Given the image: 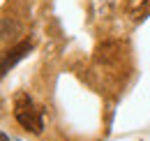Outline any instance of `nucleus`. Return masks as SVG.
Segmentation results:
<instances>
[{
	"mask_svg": "<svg viewBox=\"0 0 150 141\" xmlns=\"http://www.w3.org/2000/svg\"><path fill=\"white\" fill-rule=\"evenodd\" d=\"M14 118L19 120V125L23 130H28L33 134L44 132V113L28 95H16V100H14Z\"/></svg>",
	"mask_w": 150,
	"mask_h": 141,
	"instance_id": "nucleus-1",
	"label": "nucleus"
},
{
	"mask_svg": "<svg viewBox=\"0 0 150 141\" xmlns=\"http://www.w3.org/2000/svg\"><path fill=\"white\" fill-rule=\"evenodd\" d=\"M30 49H33V42H30V39H23L16 46H12L9 51H5V56H2V74H7L21 58H25V56L30 53Z\"/></svg>",
	"mask_w": 150,
	"mask_h": 141,
	"instance_id": "nucleus-2",
	"label": "nucleus"
},
{
	"mask_svg": "<svg viewBox=\"0 0 150 141\" xmlns=\"http://www.w3.org/2000/svg\"><path fill=\"white\" fill-rule=\"evenodd\" d=\"M148 14H150V0H141L139 9H134V19L139 21V19H146Z\"/></svg>",
	"mask_w": 150,
	"mask_h": 141,
	"instance_id": "nucleus-3",
	"label": "nucleus"
}]
</instances>
